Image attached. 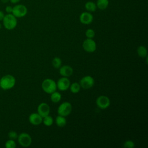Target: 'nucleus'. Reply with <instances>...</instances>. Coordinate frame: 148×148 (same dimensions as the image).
I'll return each instance as SVG.
<instances>
[{
	"mask_svg": "<svg viewBox=\"0 0 148 148\" xmlns=\"http://www.w3.org/2000/svg\"><path fill=\"white\" fill-rule=\"evenodd\" d=\"M83 49L88 53H93L97 49L95 42L90 38H87L84 40L82 45Z\"/></svg>",
	"mask_w": 148,
	"mask_h": 148,
	"instance_id": "nucleus-7",
	"label": "nucleus"
},
{
	"mask_svg": "<svg viewBox=\"0 0 148 148\" xmlns=\"http://www.w3.org/2000/svg\"><path fill=\"white\" fill-rule=\"evenodd\" d=\"M5 10V12H6V13H12V10H13V7L10 5L6 6Z\"/></svg>",
	"mask_w": 148,
	"mask_h": 148,
	"instance_id": "nucleus-27",
	"label": "nucleus"
},
{
	"mask_svg": "<svg viewBox=\"0 0 148 148\" xmlns=\"http://www.w3.org/2000/svg\"><path fill=\"white\" fill-rule=\"evenodd\" d=\"M96 105L101 109H105L108 108L110 104L109 98L105 95H100L96 99Z\"/></svg>",
	"mask_w": 148,
	"mask_h": 148,
	"instance_id": "nucleus-9",
	"label": "nucleus"
},
{
	"mask_svg": "<svg viewBox=\"0 0 148 148\" xmlns=\"http://www.w3.org/2000/svg\"><path fill=\"white\" fill-rule=\"evenodd\" d=\"M123 146L124 147H127V148H132L135 146V144H134V142L133 141L130 140H126L124 143Z\"/></svg>",
	"mask_w": 148,
	"mask_h": 148,
	"instance_id": "nucleus-26",
	"label": "nucleus"
},
{
	"mask_svg": "<svg viewBox=\"0 0 148 148\" xmlns=\"http://www.w3.org/2000/svg\"><path fill=\"white\" fill-rule=\"evenodd\" d=\"M1 2L3 3H8V2H9V0H1Z\"/></svg>",
	"mask_w": 148,
	"mask_h": 148,
	"instance_id": "nucleus-30",
	"label": "nucleus"
},
{
	"mask_svg": "<svg viewBox=\"0 0 148 148\" xmlns=\"http://www.w3.org/2000/svg\"><path fill=\"white\" fill-rule=\"evenodd\" d=\"M16 80L15 77L10 74L3 76L0 79V87L3 90L12 89L16 84Z\"/></svg>",
	"mask_w": 148,
	"mask_h": 148,
	"instance_id": "nucleus-1",
	"label": "nucleus"
},
{
	"mask_svg": "<svg viewBox=\"0 0 148 148\" xmlns=\"http://www.w3.org/2000/svg\"><path fill=\"white\" fill-rule=\"evenodd\" d=\"M2 24L0 23V29L2 28Z\"/></svg>",
	"mask_w": 148,
	"mask_h": 148,
	"instance_id": "nucleus-31",
	"label": "nucleus"
},
{
	"mask_svg": "<svg viewBox=\"0 0 148 148\" xmlns=\"http://www.w3.org/2000/svg\"><path fill=\"white\" fill-rule=\"evenodd\" d=\"M27 8L23 4H16L13 7L12 14L16 18H21L25 16L27 14Z\"/></svg>",
	"mask_w": 148,
	"mask_h": 148,
	"instance_id": "nucleus-4",
	"label": "nucleus"
},
{
	"mask_svg": "<svg viewBox=\"0 0 148 148\" xmlns=\"http://www.w3.org/2000/svg\"><path fill=\"white\" fill-rule=\"evenodd\" d=\"M17 140L19 145L24 147L29 146L32 143L31 136L26 132H22L18 135Z\"/></svg>",
	"mask_w": 148,
	"mask_h": 148,
	"instance_id": "nucleus-5",
	"label": "nucleus"
},
{
	"mask_svg": "<svg viewBox=\"0 0 148 148\" xmlns=\"http://www.w3.org/2000/svg\"><path fill=\"white\" fill-rule=\"evenodd\" d=\"M72 109V105L69 102H64L58 106L57 112L58 115L66 117L71 113Z\"/></svg>",
	"mask_w": 148,
	"mask_h": 148,
	"instance_id": "nucleus-6",
	"label": "nucleus"
},
{
	"mask_svg": "<svg viewBox=\"0 0 148 148\" xmlns=\"http://www.w3.org/2000/svg\"><path fill=\"white\" fill-rule=\"evenodd\" d=\"M5 147L6 148H15L16 147V143L14 140L9 139L5 142Z\"/></svg>",
	"mask_w": 148,
	"mask_h": 148,
	"instance_id": "nucleus-23",
	"label": "nucleus"
},
{
	"mask_svg": "<svg viewBox=\"0 0 148 148\" xmlns=\"http://www.w3.org/2000/svg\"><path fill=\"white\" fill-rule=\"evenodd\" d=\"M56 123L58 127H63L66 124V120L64 116L58 115L56 117Z\"/></svg>",
	"mask_w": 148,
	"mask_h": 148,
	"instance_id": "nucleus-17",
	"label": "nucleus"
},
{
	"mask_svg": "<svg viewBox=\"0 0 148 148\" xmlns=\"http://www.w3.org/2000/svg\"><path fill=\"white\" fill-rule=\"evenodd\" d=\"M57 88L60 91H66L67 90L71 84L70 80L66 77H62L59 79L56 83Z\"/></svg>",
	"mask_w": 148,
	"mask_h": 148,
	"instance_id": "nucleus-10",
	"label": "nucleus"
},
{
	"mask_svg": "<svg viewBox=\"0 0 148 148\" xmlns=\"http://www.w3.org/2000/svg\"><path fill=\"white\" fill-rule=\"evenodd\" d=\"M85 35L87 38L92 39L95 36V31L92 29L89 28L86 30V31L85 32Z\"/></svg>",
	"mask_w": 148,
	"mask_h": 148,
	"instance_id": "nucleus-24",
	"label": "nucleus"
},
{
	"mask_svg": "<svg viewBox=\"0 0 148 148\" xmlns=\"http://www.w3.org/2000/svg\"><path fill=\"white\" fill-rule=\"evenodd\" d=\"M50 106L49 105L45 102L40 103L37 108L38 113L42 117H44L47 115H49L50 113Z\"/></svg>",
	"mask_w": 148,
	"mask_h": 148,
	"instance_id": "nucleus-12",
	"label": "nucleus"
},
{
	"mask_svg": "<svg viewBox=\"0 0 148 148\" xmlns=\"http://www.w3.org/2000/svg\"><path fill=\"white\" fill-rule=\"evenodd\" d=\"M28 120L31 124L38 125L42 123L43 117H41L38 113H32L29 116Z\"/></svg>",
	"mask_w": 148,
	"mask_h": 148,
	"instance_id": "nucleus-13",
	"label": "nucleus"
},
{
	"mask_svg": "<svg viewBox=\"0 0 148 148\" xmlns=\"http://www.w3.org/2000/svg\"><path fill=\"white\" fill-rule=\"evenodd\" d=\"M8 138L10 139H13V140H15L16 139H17L18 137V134L17 133L14 131H10L8 134Z\"/></svg>",
	"mask_w": 148,
	"mask_h": 148,
	"instance_id": "nucleus-25",
	"label": "nucleus"
},
{
	"mask_svg": "<svg viewBox=\"0 0 148 148\" xmlns=\"http://www.w3.org/2000/svg\"><path fill=\"white\" fill-rule=\"evenodd\" d=\"M51 101L53 103H57L61 99V95L60 92L54 91L51 94V97H50Z\"/></svg>",
	"mask_w": 148,
	"mask_h": 148,
	"instance_id": "nucleus-20",
	"label": "nucleus"
},
{
	"mask_svg": "<svg viewBox=\"0 0 148 148\" xmlns=\"http://www.w3.org/2000/svg\"><path fill=\"white\" fill-rule=\"evenodd\" d=\"M2 21L4 28L8 30L14 29L17 25V18L12 13L5 14Z\"/></svg>",
	"mask_w": 148,
	"mask_h": 148,
	"instance_id": "nucleus-2",
	"label": "nucleus"
},
{
	"mask_svg": "<svg viewBox=\"0 0 148 148\" xmlns=\"http://www.w3.org/2000/svg\"><path fill=\"white\" fill-rule=\"evenodd\" d=\"M61 64H62V61L60 58L56 57L53 59L52 65L54 68H60V67L61 66Z\"/></svg>",
	"mask_w": 148,
	"mask_h": 148,
	"instance_id": "nucleus-22",
	"label": "nucleus"
},
{
	"mask_svg": "<svg viewBox=\"0 0 148 148\" xmlns=\"http://www.w3.org/2000/svg\"><path fill=\"white\" fill-rule=\"evenodd\" d=\"M5 15V14L4 12H3V11H2V10H0V21H2V20H3V18H4Z\"/></svg>",
	"mask_w": 148,
	"mask_h": 148,
	"instance_id": "nucleus-28",
	"label": "nucleus"
},
{
	"mask_svg": "<svg viewBox=\"0 0 148 148\" xmlns=\"http://www.w3.org/2000/svg\"><path fill=\"white\" fill-rule=\"evenodd\" d=\"M97 8L100 10L106 9L109 5V0H97L96 2Z\"/></svg>",
	"mask_w": 148,
	"mask_h": 148,
	"instance_id": "nucleus-16",
	"label": "nucleus"
},
{
	"mask_svg": "<svg viewBox=\"0 0 148 148\" xmlns=\"http://www.w3.org/2000/svg\"><path fill=\"white\" fill-rule=\"evenodd\" d=\"M95 81L94 78L91 76H85L80 80V86L83 89L91 88L94 84Z\"/></svg>",
	"mask_w": 148,
	"mask_h": 148,
	"instance_id": "nucleus-8",
	"label": "nucleus"
},
{
	"mask_svg": "<svg viewBox=\"0 0 148 148\" xmlns=\"http://www.w3.org/2000/svg\"><path fill=\"white\" fill-rule=\"evenodd\" d=\"M21 0H9V2L12 4H17Z\"/></svg>",
	"mask_w": 148,
	"mask_h": 148,
	"instance_id": "nucleus-29",
	"label": "nucleus"
},
{
	"mask_svg": "<svg viewBox=\"0 0 148 148\" xmlns=\"http://www.w3.org/2000/svg\"><path fill=\"white\" fill-rule=\"evenodd\" d=\"M85 9L88 12H94L97 10L96 3L92 1H88L85 3Z\"/></svg>",
	"mask_w": 148,
	"mask_h": 148,
	"instance_id": "nucleus-15",
	"label": "nucleus"
},
{
	"mask_svg": "<svg viewBox=\"0 0 148 148\" xmlns=\"http://www.w3.org/2000/svg\"><path fill=\"white\" fill-rule=\"evenodd\" d=\"M59 72L60 74L63 77H68L69 76H71L73 74V68L69 65H65L60 67Z\"/></svg>",
	"mask_w": 148,
	"mask_h": 148,
	"instance_id": "nucleus-14",
	"label": "nucleus"
},
{
	"mask_svg": "<svg viewBox=\"0 0 148 148\" xmlns=\"http://www.w3.org/2000/svg\"><path fill=\"white\" fill-rule=\"evenodd\" d=\"M69 89H70V91L73 93V94H76L77 92H79V91H80V84L77 82H74L73 83H72L71 84H70V86H69Z\"/></svg>",
	"mask_w": 148,
	"mask_h": 148,
	"instance_id": "nucleus-19",
	"label": "nucleus"
},
{
	"mask_svg": "<svg viewBox=\"0 0 148 148\" xmlns=\"http://www.w3.org/2000/svg\"><path fill=\"white\" fill-rule=\"evenodd\" d=\"M43 120L42 122L47 127H50L51 126L53 123V119L51 116L47 115L44 117H43Z\"/></svg>",
	"mask_w": 148,
	"mask_h": 148,
	"instance_id": "nucleus-21",
	"label": "nucleus"
},
{
	"mask_svg": "<svg viewBox=\"0 0 148 148\" xmlns=\"http://www.w3.org/2000/svg\"><path fill=\"white\" fill-rule=\"evenodd\" d=\"M137 53L139 57L145 58L147 56V49L144 46H140L137 49Z\"/></svg>",
	"mask_w": 148,
	"mask_h": 148,
	"instance_id": "nucleus-18",
	"label": "nucleus"
},
{
	"mask_svg": "<svg viewBox=\"0 0 148 148\" xmlns=\"http://www.w3.org/2000/svg\"><path fill=\"white\" fill-rule=\"evenodd\" d=\"M79 20L82 24L88 25L92 22L93 16L90 12H84L80 14L79 16Z\"/></svg>",
	"mask_w": 148,
	"mask_h": 148,
	"instance_id": "nucleus-11",
	"label": "nucleus"
},
{
	"mask_svg": "<svg viewBox=\"0 0 148 148\" xmlns=\"http://www.w3.org/2000/svg\"><path fill=\"white\" fill-rule=\"evenodd\" d=\"M42 88L46 93L51 94L57 90V84L54 80L51 79H46L42 83Z\"/></svg>",
	"mask_w": 148,
	"mask_h": 148,
	"instance_id": "nucleus-3",
	"label": "nucleus"
}]
</instances>
